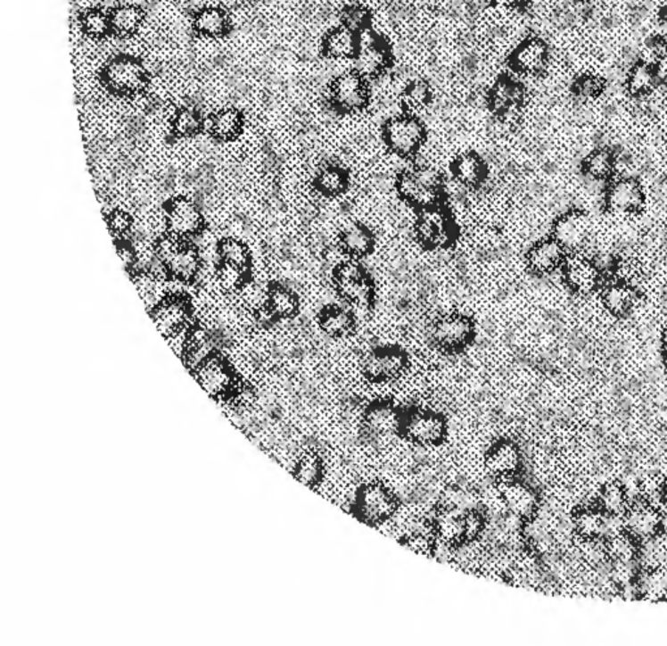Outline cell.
I'll return each mask as SVG.
<instances>
[{"instance_id": "cell-1", "label": "cell", "mask_w": 667, "mask_h": 646, "mask_svg": "<svg viewBox=\"0 0 667 646\" xmlns=\"http://www.w3.org/2000/svg\"><path fill=\"white\" fill-rule=\"evenodd\" d=\"M397 191L406 203L420 211L442 205L445 195L442 177L429 166H417L401 172L397 180Z\"/></svg>"}, {"instance_id": "cell-2", "label": "cell", "mask_w": 667, "mask_h": 646, "mask_svg": "<svg viewBox=\"0 0 667 646\" xmlns=\"http://www.w3.org/2000/svg\"><path fill=\"white\" fill-rule=\"evenodd\" d=\"M101 79L104 87L114 95H136L146 90L151 73L143 59L119 54L104 64Z\"/></svg>"}, {"instance_id": "cell-3", "label": "cell", "mask_w": 667, "mask_h": 646, "mask_svg": "<svg viewBox=\"0 0 667 646\" xmlns=\"http://www.w3.org/2000/svg\"><path fill=\"white\" fill-rule=\"evenodd\" d=\"M384 145L399 157L408 158L423 149L426 129L415 115L399 113L386 120L383 128Z\"/></svg>"}, {"instance_id": "cell-4", "label": "cell", "mask_w": 667, "mask_h": 646, "mask_svg": "<svg viewBox=\"0 0 667 646\" xmlns=\"http://www.w3.org/2000/svg\"><path fill=\"white\" fill-rule=\"evenodd\" d=\"M339 294L350 304L369 307L375 300V285L366 269L356 261H344L334 270Z\"/></svg>"}, {"instance_id": "cell-5", "label": "cell", "mask_w": 667, "mask_h": 646, "mask_svg": "<svg viewBox=\"0 0 667 646\" xmlns=\"http://www.w3.org/2000/svg\"><path fill=\"white\" fill-rule=\"evenodd\" d=\"M330 99L339 112H360L369 104L370 87L366 79L355 70L336 76L330 85Z\"/></svg>"}, {"instance_id": "cell-6", "label": "cell", "mask_w": 667, "mask_h": 646, "mask_svg": "<svg viewBox=\"0 0 667 646\" xmlns=\"http://www.w3.org/2000/svg\"><path fill=\"white\" fill-rule=\"evenodd\" d=\"M416 235L420 243L429 248H440L454 242L455 223L443 205L420 211L416 220Z\"/></svg>"}, {"instance_id": "cell-7", "label": "cell", "mask_w": 667, "mask_h": 646, "mask_svg": "<svg viewBox=\"0 0 667 646\" xmlns=\"http://www.w3.org/2000/svg\"><path fill=\"white\" fill-rule=\"evenodd\" d=\"M408 365V356L397 345L373 348L363 360V372L375 382L391 381Z\"/></svg>"}, {"instance_id": "cell-8", "label": "cell", "mask_w": 667, "mask_h": 646, "mask_svg": "<svg viewBox=\"0 0 667 646\" xmlns=\"http://www.w3.org/2000/svg\"><path fill=\"white\" fill-rule=\"evenodd\" d=\"M474 325L465 314L451 313L438 319L432 327V339L438 347L446 351H457L471 343Z\"/></svg>"}, {"instance_id": "cell-9", "label": "cell", "mask_w": 667, "mask_h": 646, "mask_svg": "<svg viewBox=\"0 0 667 646\" xmlns=\"http://www.w3.org/2000/svg\"><path fill=\"white\" fill-rule=\"evenodd\" d=\"M358 515L367 523H383L392 518L398 509V501L391 490L381 484H366L358 493L356 501Z\"/></svg>"}, {"instance_id": "cell-10", "label": "cell", "mask_w": 667, "mask_h": 646, "mask_svg": "<svg viewBox=\"0 0 667 646\" xmlns=\"http://www.w3.org/2000/svg\"><path fill=\"white\" fill-rule=\"evenodd\" d=\"M553 234L564 249L581 251L592 239L593 219L585 211L566 212L554 223Z\"/></svg>"}, {"instance_id": "cell-11", "label": "cell", "mask_w": 667, "mask_h": 646, "mask_svg": "<svg viewBox=\"0 0 667 646\" xmlns=\"http://www.w3.org/2000/svg\"><path fill=\"white\" fill-rule=\"evenodd\" d=\"M508 59L513 70L520 75H539L544 72L549 64V46L539 37H527L520 41Z\"/></svg>"}, {"instance_id": "cell-12", "label": "cell", "mask_w": 667, "mask_h": 646, "mask_svg": "<svg viewBox=\"0 0 667 646\" xmlns=\"http://www.w3.org/2000/svg\"><path fill=\"white\" fill-rule=\"evenodd\" d=\"M605 203L615 214H635L643 209L646 194L638 178H618L607 186Z\"/></svg>"}, {"instance_id": "cell-13", "label": "cell", "mask_w": 667, "mask_h": 646, "mask_svg": "<svg viewBox=\"0 0 667 646\" xmlns=\"http://www.w3.org/2000/svg\"><path fill=\"white\" fill-rule=\"evenodd\" d=\"M525 89L522 82L515 79L503 76L497 79L489 89L488 102L490 109L497 115L507 118L514 115L524 102Z\"/></svg>"}, {"instance_id": "cell-14", "label": "cell", "mask_w": 667, "mask_h": 646, "mask_svg": "<svg viewBox=\"0 0 667 646\" xmlns=\"http://www.w3.org/2000/svg\"><path fill=\"white\" fill-rule=\"evenodd\" d=\"M566 249L554 237L539 240L531 246L527 253V265L534 274L548 275L561 268Z\"/></svg>"}, {"instance_id": "cell-15", "label": "cell", "mask_w": 667, "mask_h": 646, "mask_svg": "<svg viewBox=\"0 0 667 646\" xmlns=\"http://www.w3.org/2000/svg\"><path fill=\"white\" fill-rule=\"evenodd\" d=\"M564 280L568 287L581 294H593L601 282V270L595 261L584 256H573L567 261Z\"/></svg>"}, {"instance_id": "cell-16", "label": "cell", "mask_w": 667, "mask_h": 646, "mask_svg": "<svg viewBox=\"0 0 667 646\" xmlns=\"http://www.w3.org/2000/svg\"><path fill=\"white\" fill-rule=\"evenodd\" d=\"M390 62H391V54L383 39L358 46V53L353 58L356 72L360 73L366 80L369 79L375 80L378 76L386 72Z\"/></svg>"}, {"instance_id": "cell-17", "label": "cell", "mask_w": 667, "mask_h": 646, "mask_svg": "<svg viewBox=\"0 0 667 646\" xmlns=\"http://www.w3.org/2000/svg\"><path fill=\"white\" fill-rule=\"evenodd\" d=\"M520 464H522V455L513 442H498L486 452V469L491 476L500 480H508L513 477L519 470Z\"/></svg>"}, {"instance_id": "cell-18", "label": "cell", "mask_w": 667, "mask_h": 646, "mask_svg": "<svg viewBox=\"0 0 667 646\" xmlns=\"http://www.w3.org/2000/svg\"><path fill=\"white\" fill-rule=\"evenodd\" d=\"M624 529L638 542L651 538L661 532V512L648 501L635 504L624 518Z\"/></svg>"}, {"instance_id": "cell-19", "label": "cell", "mask_w": 667, "mask_h": 646, "mask_svg": "<svg viewBox=\"0 0 667 646\" xmlns=\"http://www.w3.org/2000/svg\"><path fill=\"white\" fill-rule=\"evenodd\" d=\"M167 220L169 232L180 237L196 235L202 227V214L199 208L186 198H179L169 205Z\"/></svg>"}, {"instance_id": "cell-20", "label": "cell", "mask_w": 667, "mask_h": 646, "mask_svg": "<svg viewBox=\"0 0 667 646\" xmlns=\"http://www.w3.org/2000/svg\"><path fill=\"white\" fill-rule=\"evenodd\" d=\"M151 313L158 330L166 338L175 331L186 327L189 319L188 304L180 297H167Z\"/></svg>"}, {"instance_id": "cell-21", "label": "cell", "mask_w": 667, "mask_h": 646, "mask_svg": "<svg viewBox=\"0 0 667 646\" xmlns=\"http://www.w3.org/2000/svg\"><path fill=\"white\" fill-rule=\"evenodd\" d=\"M407 435L424 446L437 444L445 438L446 422L433 412H420L412 416L406 425Z\"/></svg>"}, {"instance_id": "cell-22", "label": "cell", "mask_w": 667, "mask_h": 646, "mask_svg": "<svg viewBox=\"0 0 667 646\" xmlns=\"http://www.w3.org/2000/svg\"><path fill=\"white\" fill-rule=\"evenodd\" d=\"M230 13L220 8L219 5H205L194 12L192 19V28L199 36L209 37V38H223L230 32Z\"/></svg>"}, {"instance_id": "cell-23", "label": "cell", "mask_w": 667, "mask_h": 646, "mask_svg": "<svg viewBox=\"0 0 667 646\" xmlns=\"http://www.w3.org/2000/svg\"><path fill=\"white\" fill-rule=\"evenodd\" d=\"M109 13L112 34L121 38L136 36L146 20L143 5L134 3H119Z\"/></svg>"}, {"instance_id": "cell-24", "label": "cell", "mask_w": 667, "mask_h": 646, "mask_svg": "<svg viewBox=\"0 0 667 646\" xmlns=\"http://www.w3.org/2000/svg\"><path fill=\"white\" fill-rule=\"evenodd\" d=\"M500 493L505 501L506 509H508L514 517L528 518L536 512L537 495L527 484L507 483Z\"/></svg>"}, {"instance_id": "cell-25", "label": "cell", "mask_w": 667, "mask_h": 646, "mask_svg": "<svg viewBox=\"0 0 667 646\" xmlns=\"http://www.w3.org/2000/svg\"><path fill=\"white\" fill-rule=\"evenodd\" d=\"M452 175L463 186L477 188L488 177V166L477 153L468 152L452 162Z\"/></svg>"}, {"instance_id": "cell-26", "label": "cell", "mask_w": 667, "mask_h": 646, "mask_svg": "<svg viewBox=\"0 0 667 646\" xmlns=\"http://www.w3.org/2000/svg\"><path fill=\"white\" fill-rule=\"evenodd\" d=\"M601 299L606 311L615 317L631 313L638 297L636 288L631 285L615 280L605 287Z\"/></svg>"}, {"instance_id": "cell-27", "label": "cell", "mask_w": 667, "mask_h": 646, "mask_svg": "<svg viewBox=\"0 0 667 646\" xmlns=\"http://www.w3.org/2000/svg\"><path fill=\"white\" fill-rule=\"evenodd\" d=\"M358 50V34L342 25L334 27L322 39V51L329 59H353Z\"/></svg>"}, {"instance_id": "cell-28", "label": "cell", "mask_w": 667, "mask_h": 646, "mask_svg": "<svg viewBox=\"0 0 667 646\" xmlns=\"http://www.w3.org/2000/svg\"><path fill=\"white\" fill-rule=\"evenodd\" d=\"M661 84L655 65L636 62L627 72V92L636 98L648 97Z\"/></svg>"}, {"instance_id": "cell-29", "label": "cell", "mask_w": 667, "mask_h": 646, "mask_svg": "<svg viewBox=\"0 0 667 646\" xmlns=\"http://www.w3.org/2000/svg\"><path fill=\"white\" fill-rule=\"evenodd\" d=\"M201 266L202 262H201L199 251L186 244H183L180 249H177V253L166 262L169 274L185 283L199 277Z\"/></svg>"}, {"instance_id": "cell-30", "label": "cell", "mask_w": 667, "mask_h": 646, "mask_svg": "<svg viewBox=\"0 0 667 646\" xmlns=\"http://www.w3.org/2000/svg\"><path fill=\"white\" fill-rule=\"evenodd\" d=\"M318 322L322 330L334 338L350 335L356 325L352 311L339 305H327L322 309L319 311Z\"/></svg>"}, {"instance_id": "cell-31", "label": "cell", "mask_w": 667, "mask_h": 646, "mask_svg": "<svg viewBox=\"0 0 667 646\" xmlns=\"http://www.w3.org/2000/svg\"><path fill=\"white\" fill-rule=\"evenodd\" d=\"M244 118L239 110L222 107L209 119V132L220 141H231L242 133Z\"/></svg>"}, {"instance_id": "cell-32", "label": "cell", "mask_w": 667, "mask_h": 646, "mask_svg": "<svg viewBox=\"0 0 667 646\" xmlns=\"http://www.w3.org/2000/svg\"><path fill=\"white\" fill-rule=\"evenodd\" d=\"M375 239L369 227L363 223H353L341 235V246L350 257H364L372 253Z\"/></svg>"}, {"instance_id": "cell-33", "label": "cell", "mask_w": 667, "mask_h": 646, "mask_svg": "<svg viewBox=\"0 0 667 646\" xmlns=\"http://www.w3.org/2000/svg\"><path fill=\"white\" fill-rule=\"evenodd\" d=\"M636 591L643 600L651 602L667 600V567L643 569L636 577Z\"/></svg>"}, {"instance_id": "cell-34", "label": "cell", "mask_w": 667, "mask_h": 646, "mask_svg": "<svg viewBox=\"0 0 667 646\" xmlns=\"http://www.w3.org/2000/svg\"><path fill=\"white\" fill-rule=\"evenodd\" d=\"M435 534L448 545L467 542L465 537V512L457 509L443 511L435 520Z\"/></svg>"}, {"instance_id": "cell-35", "label": "cell", "mask_w": 667, "mask_h": 646, "mask_svg": "<svg viewBox=\"0 0 667 646\" xmlns=\"http://www.w3.org/2000/svg\"><path fill=\"white\" fill-rule=\"evenodd\" d=\"M609 514L602 509H584L575 518V529L585 540H600L607 535Z\"/></svg>"}, {"instance_id": "cell-36", "label": "cell", "mask_w": 667, "mask_h": 646, "mask_svg": "<svg viewBox=\"0 0 667 646\" xmlns=\"http://www.w3.org/2000/svg\"><path fill=\"white\" fill-rule=\"evenodd\" d=\"M315 184L319 194L334 197L349 188L350 175L347 170L338 164H327L318 172Z\"/></svg>"}, {"instance_id": "cell-37", "label": "cell", "mask_w": 667, "mask_h": 646, "mask_svg": "<svg viewBox=\"0 0 667 646\" xmlns=\"http://www.w3.org/2000/svg\"><path fill=\"white\" fill-rule=\"evenodd\" d=\"M615 155L606 147L592 150L584 160V172L587 178L604 183L614 174Z\"/></svg>"}, {"instance_id": "cell-38", "label": "cell", "mask_w": 667, "mask_h": 646, "mask_svg": "<svg viewBox=\"0 0 667 646\" xmlns=\"http://www.w3.org/2000/svg\"><path fill=\"white\" fill-rule=\"evenodd\" d=\"M268 311L276 319H290L299 311V297L291 288L274 286L268 291Z\"/></svg>"}, {"instance_id": "cell-39", "label": "cell", "mask_w": 667, "mask_h": 646, "mask_svg": "<svg viewBox=\"0 0 667 646\" xmlns=\"http://www.w3.org/2000/svg\"><path fill=\"white\" fill-rule=\"evenodd\" d=\"M638 541L627 532H618L606 538L605 548H606L607 558L612 562L632 563L638 559Z\"/></svg>"}, {"instance_id": "cell-40", "label": "cell", "mask_w": 667, "mask_h": 646, "mask_svg": "<svg viewBox=\"0 0 667 646\" xmlns=\"http://www.w3.org/2000/svg\"><path fill=\"white\" fill-rule=\"evenodd\" d=\"M78 25L87 38L103 39L112 33L110 13L100 7L84 10L78 17Z\"/></svg>"}, {"instance_id": "cell-41", "label": "cell", "mask_w": 667, "mask_h": 646, "mask_svg": "<svg viewBox=\"0 0 667 646\" xmlns=\"http://www.w3.org/2000/svg\"><path fill=\"white\" fill-rule=\"evenodd\" d=\"M366 424L370 432L377 435H392L399 427V418L390 405L377 404L369 408L366 416Z\"/></svg>"}, {"instance_id": "cell-42", "label": "cell", "mask_w": 667, "mask_h": 646, "mask_svg": "<svg viewBox=\"0 0 667 646\" xmlns=\"http://www.w3.org/2000/svg\"><path fill=\"white\" fill-rule=\"evenodd\" d=\"M433 98L431 84L424 79H412L407 82L401 93V104L409 110H423Z\"/></svg>"}, {"instance_id": "cell-43", "label": "cell", "mask_w": 667, "mask_h": 646, "mask_svg": "<svg viewBox=\"0 0 667 646\" xmlns=\"http://www.w3.org/2000/svg\"><path fill=\"white\" fill-rule=\"evenodd\" d=\"M205 127V121L201 118L200 112L192 107H182L177 110L171 121V129L177 137H194Z\"/></svg>"}, {"instance_id": "cell-44", "label": "cell", "mask_w": 667, "mask_h": 646, "mask_svg": "<svg viewBox=\"0 0 667 646\" xmlns=\"http://www.w3.org/2000/svg\"><path fill=\"white\" fill-rule=\"evenodd\" d=\"M629 501V494L623 484L617 483L606 484L598 498L602 511L609 515H617V517H621L623 512L627 511Z\"/></svg>"}, {"instance_id": "cell-45", "label": "cell", "mask_w": 667, "mask_h": 646, "mask_svg": "<svg viewBox=\"0 0 667 646\" xmlns=\"http://www.w3.org/2000/svg\"><path fill=\"white\" fill-rule=\"evenodd\" d=\"M199 379L202 387L209 393H217L227 386L230 376L222 362L218 360H208L200 365Z\"/></svg>"}, {"instance_id": "cell-46", "label": "cell", "mask_w": 667, "mask_h": 646, "mask_svg": "<svg viewBox=\"0 0 667 646\" xmlns=\"http://www.w3.org/2000/svg\"><path fill=\"white\" fill-rule=\"evenodd\" d=\"M372 12L369 8L360 3H350L342 10L339 21L342 27L347 28L350 32L360 33L361 30L369 28Z\"/></svg>"}, {"instance_id": "cell-47", "label": "cell", "mask_w": 667, "mask_h": 646, "mask_svg": "<svg viewBox=\"0 0 667 646\" xmlns=\"http://www.w3.org/2000/svg\"><path fill=\"white\" fill-rule=\"evenodd\" d=\"M219 256L222 262L230 263L244 270H247L250 265L251 254L247 245L234 237H228L219 243Z\"/></svg>"}, {"instance_id": "cell-48", "label": "cell", "mask_w": 667, "mask_h": 646, "mask_svg": "<svg viewBox=\"0 0 667 646\" xmlns=\"http://www.w3.org/2000/svg\"><path fill=\"white\" fill-rule=\"evenodd\" d=\"M324 475V466L322 460L315 453H308L299 461L296 468V477L301 483L307 486H315L322 480Z\"/></svg>"}, {"instance_id": "cell-49", "label": "cell", "mask_w": 667, "mask_h": 646, "mask_svg": "<svg viewBox=\"0 0 667 646\" xmlns=\"http://www.w3.org/2000/svg\"><path fill=\"white\" fill-rule=\"evenodd\" d=\"M604 90L605 80L596 73H581L573 82V92L576 93L578 97L587 99V101L600 97Z\"/></svg>"}, {"instance_id": "cell-50", "label": "cell", "mask_w": 667, "mask_h": 646, "mask_svg": "<svg viewBox=\"0 0 667 646\" xmlns=\"http://www.w3.org/2000/svg\"><path fill=\"white\" fill-rule=\"evenodd\" d=\"M244 269L220 262L217 270V285L225 292H237L244 285Z\"/></svg>"}, {"instance_id": "cell-51", "label": "cell", "mask_w": 667, "mask_h": 646, "mask_svg": "<svg viewBox=\"0 0 667 646\" xmlns=\"http://www.w3.org/2000/svg\"><path fill=\"white\" fill-rule=\"evenodd\" d=\"M107 223H109L110 231L115 236L128 234L129 229L132 228L131 215L124 211H112L107 218Z\"/></svg>"}, {"instance_id": "cell-52", "label": "cell", "mask_w": 667, "mask_h": 646, "mask_svg": "<svg viewBox=\"0 0 667 646\" xmlns=\"http://www.w3.org/2000/svg\"><path fill=\"white\" fill-rule=\"evenodd\" d=\"M404 545L408 549L414 550L417 554L425 555V557H431L432 551H434V546L433 543H432L431 537L420 534V532L409 534L408 537L404 540Z\"/></svg>"}, {"instance_id": "cell-53", "label": "cell", "mask_w": 667, "mask_h": 646, "mask_svg": "<svg viewBox=\"0 0 667 646\" xmlns=\"http://www.w3.org/2000/svg\"><path fill=\"white\" fill-rule=\"evenodd\" d=\"M119 259L121 260L124 269L127 271L135 270L136 265H137V253H136L135 248L127 245V244H118L117 246Z\"/></svg>"}, {"instance_id": "cell-54", "label": "cell", "mask_w": 667, "mask_h": 646, "mask_svg": "<svg viewBox=\"0 0 667 646\" xmlns=\"http://www.w3.org/2000/svg\"><path fill=\"white\" fill-rule=\"evenodd\" d=\"M496 7L516 8L522 5L525 0H490Z\"/></svg>"}, {"instance_id": "cell-55", "label": "cell", "mask_w": 667, "mask_h": 646, "mask_svg": "<svg viewBox=\"0 0 667 646\" xmlns=\"http://www.w3.org/2000/svg\"><path fill=\"white\" fill-rule=\"evenodd\" d=\"M660 22H661V25H663V27L665 28V30L667 32V3L665 5H663V8H661Z\"/></svg>"}, {"instance_id": "cell-56", "label": "cell", "mask_w": 667, "mask_h": 646, "mask_svg": "<svg viewBox=\"0 0 667 646\" xmlns=\"http://www.w3.org/2000/svg\"><path fill=\"white\" fill-rule=\"evenodd\" d=\"M661 532L667 534V509L666 512L661 514Z\"/></svg>"}, {"instance_id": "cell-57", "label": "cell", "mask_w": 667, "mask_h": 646, "mask_svg": "<svg viewBox=\"0 0 667 646\" xmlns=\"http://www.w3.org/2000/svg\"><path fill=\"white\" fill-rule=\"evenodd\" d=\"M663 357H665L666 364H667V328H666L665 334H663Z\"/></svg>"}, {"instance_id": "cell-58", "label": "cell", "mask_w": 667, "mask_h": 646, "mask_svg": "<svg viewBox=\"0 0 667 646\" xmlns=\"http://www.w3.org/2000/svg\"><path fill=\"white\" fill-rule=\"evenodd\" d=\"M661 500H663V503L667 506V481L663 484V490H661Z\"/></svg>"}]
</instances>
